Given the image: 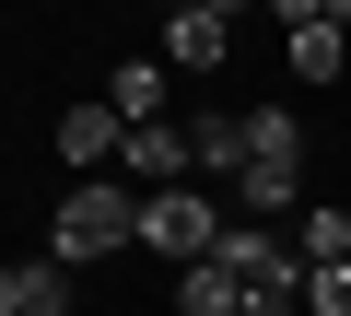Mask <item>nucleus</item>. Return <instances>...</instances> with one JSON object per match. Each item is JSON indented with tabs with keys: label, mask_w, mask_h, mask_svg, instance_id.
<instances>
[{
	"label": "nucleus",
	"mask_w": 351,
	"mask_h": 316,
	"mask_svg": "<svg viewBox=\"0 0 351 316\" xmlns=\"http://www.w3.org/2000/svg\"><path fill=\"white\" fill-rule=\"evenodd\" d=\"M234 211H246V223H293V211H304V117H293V106H246Z\"/></svg>",
	"instance_id": "nucleus-1"
},
{
	"label": "nucleus",
	"mask_w": 351,
	"mask_h": 316,
	"mask_svg": "<svg viewBox=\"0 0 351 316\" xmlns=\"http://www.w3.org/2000/svg\"><path fill=\"white\" fill-rule=\"evenodd\" d=\"M117 246H141V199L106 188V176L59 188V211H47V258H59V269H94V258H117Z\"/></svg>",
	"instance_id": "nucleus-2"
},
{
	"label": "nucleus",
	"mask_w": 351,
	"mask_h": 316,
	"mask_svg": "<svg viewBox=\"0 0 351 316\" xmlns=\"http://www.w3.org/2000/svg\"><path fill=\"white\" fill-rule=\"evenodd\" d=\"M141 246H152L164 269H199V258L223 246V199H211V188H141Z\"/></svg>",
	"instance_id": "nucleus-3"
},
{
	"label": "nucleus",
	"mask_w": 351,
	"mask_h": 316,
	"mask_svg": "<svg viewBox=\"0 0 351 316\" xmlns=\"http://www.w3.org/2000/svg\"><path fill=\"white\" fill-rule=\"evenodd\" d=\"M117 176H129V188H188V176H199V152H188V117H152V129H129Z\"/></svg>",
	"instance_id": "nucleus-4"
},
{
	"label": "nucleus",
	"mask_w": 351,
	"mask_h": 316,
	"mask_svg": "<svg viewBox=\"0 0 351 316\" xmlns=\"http://www.w3.org/2000/svg\"><path fill=\"white\" fill-rule=\"evenodd\" d=\"M223 59H234V24L199 12V0H176L164 12V71H223Z\"/></svg>",
	"instance_id": "nucleus-5"
},
{
	"label": "nucleus",
	"mask_w": 351,
	"mask_h": 316,
	"mask_svg": "<svg viewBox=\"0 0 351 316\" xmlns=\"http://www.w3.org/2000/svg\"><path fill=\"white\" fill-rule=\"evenodd\" d=\"M47 141H59V165H71V176H94L106 152H129V117H117V106L94 94V106H71V117H59Z\"/></svg>",
	"instance_id": "nucleus-6"
},
{
	"label": "nucleus",
	"mask_w": 351,
	"mask_h": 316,
	"mask_svg": "<svg viewBox=\"0 0 351 316\" xmlns=\"http://www.w3.org/2000/svg\"><path fill=\"white\" fill-rule=\"evenodd\" d=\"M188 152H199L211 188H234V176H246V106H199V117H188Z\"/></svg>",
	"instance_id": "nucleus-7"
},
{
	"label": "nucleus",
	"mask_w": 351,
	"mask_h": 316,
	"mask_svg": "<svg viewBox=\"0 0 351 316\" xmlns=\"http://www.w3.org/2000/svg\"><path fill=\"white\" fill-rule=\"evenodd\" d=\"M0 316H71V269L59 258H12L0 269Z\"/></svg>",
	"instance_id": "nucleus-8"
},
{
	"label": "nucleus",
	"mask_w": 351,
	"mask_h": 316,
	"mask_svg": "<svg viewBox=\"0 0 351 316\" xmlns=\"http://www.w3.org/2000/svg\"><path fill=\"white\" fill-rule=\"evenodd\" d=\"M281 59H293V82L316 94V82H339V71H351V24H304V36H281Z\"/></svg>",
	"instance_id": "nucleus-9"
},
{
	"label": "nucleus",
	"mask_w": 351,
	"mask_h": 316,
	"mask_svg": "<svg viewBox=\"0 0 351 316\" xmlns=\"http://www.w3.org/2000/svg\"><path fill=\"white\" fill-rule=\"evenodd\" d=\"M176 316H246V281H234L223 258H199V269H176Z\"/></svg>",
	"instance_id": "nucleus-10"
},
{
	"label": "nucleus",
	"mask_w": 351,
	"mask_h": 316,
	"mask_svg": "<svg viewBox=\"0 0 351 316\" xmlns=\"http://www.w3.org/2000/svg\"><path fill=\"white\" fill-rule=\"evenodd\" d=\"M106 106H117L129 129H152V117H164V59H117V82H106Z\"/></svg>",
	"instance_id": "nucleus-11"
},
{
	"label": "nucleus",
	"mask_w": 351,
	"mask_h": 316,
	"mask_svg": "<svg viewBox=\"0 0 351 316\" xmlns=\"http://www.w3.org/2000/svg\"><path fill=\"white\" fill-rule=\"evenodd\" d=\"M351 258V199H316L304 211V269H339Z\"/></svg>",
	"instance_id": "nucleus-12"
},
{
	"label": "nucleus",
	"mask_w": 351,
	"mask_h": 316,
	"mask_svg": "<svg viewBox=\"0 0 351 316\" xmlns=\"http://www.w3.org/2000/svg\"><path fill=\"white\" fill-rule=\"evenodd\" d=\"M304 316H351V258L339 269H304Z\"/></svg>",
	"instance_id": "nucleus-13"
},
{
	"label": "nucleus",
	"mask_w": 351,
	"mask_h": 316,
	"mask_svg": "<svg viewBox=\"0 0 351 316\" xmlns=\"http://www.w3.org/2000/svg\"><path fill=\"white\" fill-rule=\"evenodd\" d=\"M246 316H304V269L293 281H246Z\"/></svg>",
	"instance_id": "nucleus-14"
},
{
	"label": "nucleus",
	"mask_w": 351,
	"mask_h": 316,
	"mask_svg": "<svg viewBox=\"0 0 351 316\" xmlns=\"http://www.w3.org/2000/svg\"><path fill=\"white\" fill-rule=\"evenodd\" d=\"M281 12V36H304V24H351V0H269Z\"/></svg>",
	"instance_id": "nucleus-15"
},
{
	"label": "nucleus",
	"mask_w": 351,
	"mask_h": 316,
	"mask_svg": "<svg viewBox=\"0 0 351 316\" xmlns=\"http://www.w3.org/2000/svg\"><path fill=\"white\" fill-rule=\"evenodd\" d=\"M199 12H223V24H234V12H246V0H199Z\"/></svg>",
	"instance_id": "nucleus-16"
}]
</instances>
